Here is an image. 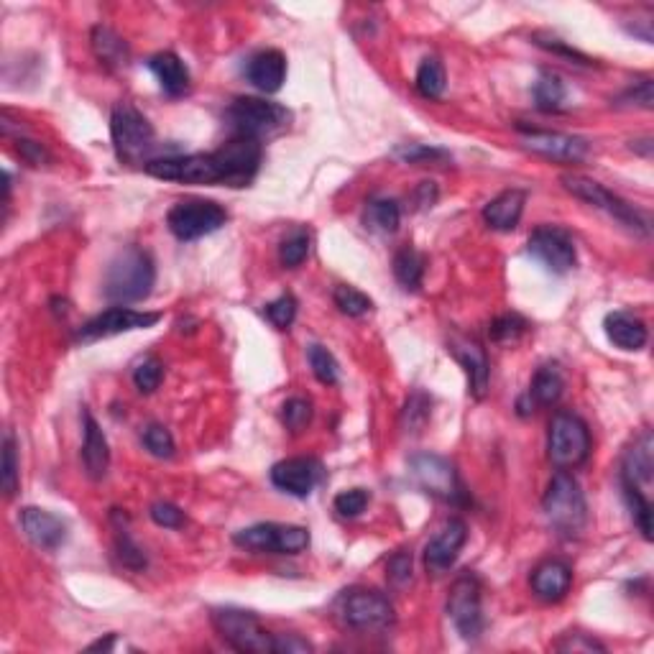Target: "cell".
<instances>
[{"label": "cell", "mask_w": 654, "mask_h": 654, "mask_svg": "<svg viewBox=\"0 0 654 654\" xmlns=\"http://www.w3.org/2000/svg\"><path fill=\"white\" fill-rule=\"evenodd\" d=\"M264 161V146L256 138L233 136L228 144L210 154L161 156L146 161V174L164 182L182 184H225V187H248L256 179Z\"/></svg>", "instance_id": "obj_1"}, {"label": "cell", "mask_w": 654, "mask_h": 654, "mask_svg": "<svg viewBox=\"0 0 654 654\" xmlns=\"http://www.w3.org/2000/svg\"><path fill=\"white\" fill-rule=\"evenodd\" d=\"M156 284V266L144 248H123L108 264L103 279V294L118 305H133L151 294Z\"/></svg>", "instance_id": "obj_2"}, {"label": "cell", "mask_w": 654, "mask_h": 654, "mask_svg": "<svg viewBox=\"0 0 654 654\" xmlns=\"http://www.w3.org/2000/svg\"><path fill=\"white\" fill-rule=\"evenodd\" d=\"M542 509H545V517L552 524V529H557L563 537H578L588 522L583 488L575 481L573 473L560 471V468H557L550 486H547Z\"/></svg>", "instance_id": "obj_3"}, {"label": "cell", "mask_w": 654, "mask_h": 654, "mask_svg": "<svg viewBox=\"0 0 654 654\" xmlns=\"http://www.w3.org/2000/svg\"><path fill=\"white\" fill-rule=\"evenodd\" d=\"M110 138H113L115 156L123 164H141L156 146L154 126L144 113L131 103H118L110 115Z\"/></svg>", "instance_id": "obj_4"}, {"label": "cell", "mask_w": 654, "mask_h": 654, "mask_svg": "<svg viewBox=\"0 0 654 654\" xmlns=\"http://www.w3.org/2000/svg\"><path fill=\"white\" fill-rule=\"evenodd\" d=\"M225 118H228L230 128L236 131V136L264 141V138L287 131L292 113L284 105L269 103V100L236 98L225 110Z\"/></svg>", "instance_id": "obj_5"}, {"label": "cell", "mask_w": 654, "mask_h": 654, "mask_svg": "<svg viewBox=\"0 0 654 654\" xmlns=\"http://www.w3.org/2000/svg\"><path fill=\"white\" fill-rule=\"evenodd\" d=\"M547 455L552 465L560 471L578 468L591 455V432L578 414L557 412L550 419V432H547Z\"/></svg>", "instance_id": "obj_6"}, {"label": "cell", "mask_w": 654, "mask_h": 654, "mask_svg": "<svg viewBox=\"0 0 654 654\" xmlns=\"http://www.w3.org/2000/svg\"><path fill=\"white\" fill-rule=\"evenodd\" d=\"M338 616L356 632H386L394 624V603L373 588H350L338 598Z\"/></svg>", "instance_id": "obj_7"}, {"label": "cell", "mask_w": 654, "mask_h": 654, "mask_svg": "<svg viewBox=\"0 0 654 654\" xmlns=\"http://www.w3.org/2000/svg\"><path fill=\"white\" fill-rule=\"evenodd\" d=\"M560 182H563V187L573 197L588 202V205L601 210V213H606L609 218H614L616 223L626 225V228L634 230V233L649 236V220L639 213L637 207L629 205L626 200H621V197L614 195L611 190H606V187L598 184L596 179H588L583 177V174H563Z\"/></svg>", "instance_id": "obj_8"}, {"label": "cell", "mask_w": 654, "mask_h": 654, "mask_svg": "<svg viewBox=\"0 0 654 654\" xmlns=\"http://www.w3.org/2000/svg\"><path fill=\"white\" fill-rule=\"evenodd\" d=\"M213 626L225 644L243 654H274V634L266 632L261 621L243 609H215Z\"/></svg>", "instance_id": "obj_9"}, {"label": "cell", "mask_w": 654, "mask_h": 654, "mask_svg": "<svg viewBox=\"0 0 654 654\" xmlns=\"http://www.w3.org/2000/svg\"><path fill=\"white\" fill-rule=\"evenodd\" d=\"M233 542L248 552H264V555H299L310 547V532L297 524L264 522L241 529L233 534Z\"/></svg>", "instance_id": "obj_10"}, {"label": "cell", "mask_w": 654, "mask_h": 654, "mask_svg": "<svg viewBox=\"0 0 654 654\" xmlns=\"http://www.w3.org/2000/svg\"><path fill=\"white\" fill-rule=\"evenodd\" d=\"M409 476L414 478L425 494L435 496L448 504H460L465 499L463 483H460L458 471L448 458L435 453H417L409 458Z\"/></svg>", "instance_id": "obj_11"}, {"label": "cell", "mask_w": 654, "mask_h": 654, "mask_svg": "<svg viewBox=\"0 0 654 654\" xmlns=\"http://www.w3.org/2000/svg\"><path fill=\"white\" fill-rule=\"evenodd\" d=\"M228 223L225 207L213 200H182L169 210L167 225L179 241H197Z\"/></svg>", "instance_id": "obj_12"}, {"label": "cell", "mask_w": 654, "mask_h": 654, "mask_svg": "<svg viewBox=\"0 0 654 654\" xmlns=\"http://www.w3.org/2000/svg\"><path fill=\"white\" fill-rule=\"evenodd\" d=\"M448 616L455 624L458 634L468 642H476L483 634V606H481V580L473 573H463L448 596Z\"/></svg>", "instance_id": "obj_13"}, {"label": "cell", "mask_w": 654, "mask_h": 654, "mask_svg": "<svg viewBox=\"0 0 654 654\" xmlns=\"http://www.w3.org/2000/svg\"><path fill=\"white\" fill-rule=\"evenodd\" d=\"M161 320L159 312H138L131 307H110V310L100 312L92 320L77 330V340L80 343H95V340L113 338V335L131 333V330H149Z\"/></svg>", "instance_id": "obj_14"}, {"label": "cell", "mask_w": 654, "mask_h": 654, "mask_svg": "<svg viewBox=\"0 0 654 654\" xmlns=\"http://www.w3.org/2000/svg\"><path fill=\"white\" fill-rule=\"evenodd\" d=\"M517 131L522 136L524 149L545 156L550 161H560V164H580L591 151L586 138L570 136V133L542 131V128L522 126V123L517 126Z\"/></svg>", "instance_id": "obj_15"}, {"label": "cell", "mask_w": 654, "mask_h": 654, "mask_svg": "<svg viewBox=\"0 0 654 654\" xmlns=\"http://www.w3.org/2000/svg\"><path fill=\"white\" fill-rule=\"evenodd\" d=\"M529 256L540 261L552 274H568L578 264V253H575L573 238L565 233L563 228L555 225H542L529 236Z\"/></svg>", "instance_id": "obj_16"}, {"label": "cell", "mask_w": 654, "mask_h": 654, "mask_svg": "<svg viewBox=\"0 0 654 654\" xmlns=\"http://www.w3.org/2000/svg\"><path fill=\"white\" fill-rule=\"evenodd\" d=\"M322 481V463L315 458H287L271 468V483L297 499H307Z\"/></svg>", "instance_id": "obj_17"}, {"label": "cell", "mask_w": 654, "mask_h": 654, "mask_svg": "<svg viewBox=\"0 0 654 654\" xmlns=\"http://www.w3.org/2000/svg\"><path fill=\"white\" fill-rule=\"evenodd\" d=\"M465 542H468V527H465L463 519H448L445 527L427 542L425 568L430 570L432 575L448 573L455 565V560H458Z\"/></svg>", "instance_id": "obj_18"}, {"label": "cell", "mask_w": 654, "mask_h": 654, "mask_svg": "<svg viewBox=\"0 0 654 654\" xmlns=\"http://www.w3.org/2000/svg\"><path fill=\"white\" fill-rule=\"evenodd\" d=\"M18 522H21L23 534H26L39 550H59L69 537L67 522H64L62 517H57V514H52V511L39 509V506H26V509H21Z\"/></svg>", "instance_id": "obj_19"}, {"label": "cell", "mask_w": 654, "mask_h": 654, "mask_svg": "<svg viewBox=\"0 0 654 654\" xmlns=\"http://www.w3.org/2000/svg\"><path fill=\"white\" fill-rule=\"evenodd\" d=\"M529 583H532L534 596L547 603H557L568 596L570 586H573V570L565 560L550 557V560H545L532 570Z\"/></svg>", "instance_id": "obj_20"}, {"label": "cell", "mask_w": 654, "mask_h": 654, "mask_svg": "<svg viewBox=\"0 0 654 654\" xmlns=\"http://www.w3.org/2000/svg\"><path fill=\"white\" fill-rule=\"evenodd\" d=\"M246 80L256 90L274 95L282 90L287 80V57L279 49H264V52L253 54L246 64Z\"/></svg>", "instance_id": "obj_21"}, {"label": "cell", "mask_w": 654, "mask_h": 654, "mask_svg": "<svg viewBox=\"0 0 654 654\" xmlns=\"http://www.w3.org/2000/svg\"><path fill=\"white\" fill-rule=\"evenodd\" d=\"M450 350H453V356L458 358V363L465 368V373H468V386H471L468 391H471L473 399H483L488 391V376H491L488 356L483 345L476 343V340L460 338L453 340Z\"/></svg>", "instance_id": "obj_22"}, {"label": "cell", "mask_w": 654, "mask_h": 654, "mask_svg": "<svg viewBox=\"0 0 654 654\" xmlns=\"http://www.w3.org/2000/svg\"><path fill=\"white\" fill-rule=\"evenodd\" d=\"M524 205H527V192L524 190L501 192L483 207V223L491 230H499V233H511L522 220Z\"/></svg>", "instance_id": "obj_23"}, {"label": "cell", "mask_w": 654, "mask_h": 654, "mask_svg": "<svg viewBox=\"0 0 654 654\" xmlns=\"http://www.w3.org/2000/svg\"><path fill=\"white\" fill-rule=\"evenodd\" d=\"M654 476V437L644 430L634 440V445L626 450L624 463H621V481L634 483V486H649Z\"/></svg>", "instance_id": "obj_24"}, {"label": "cell", "mask_w": 654, "mask_h": 654, "mask_svg": "<svg viewBox=\"0 0 654 654\" xmlns=\"http://www.w3.org/2000/svg\"><path fill=\"white\" fill-rule=\"evenodd\" d=\"M82 427H85V445H82V460H85V471L92 481H100L108 473L110 465V450L108 440H105L103 430H100L98 419L90 412H82Z\"/></svg>", "instance_id": "obj_25"}, {"label": "cell", "mask_w": 654, "mask_h": 654, "mask_svg": "<svg viewBox=\"0 0 654 654\" xmlns=\"http://www.w3.org/2000/svg\"><path fill=\"white\" fill-rule=\"evenodd\" d=\"M603 330L611 343L621 350H642L649 340V330L632 312H611L603 320Z\"/></svg>", "instance_id": "obj_26"}, {"label": "cell", "mask_w": 654, "mask_h": 654, "mask_svg": "<svg viewBox=\"0 0 654 654\" xmlns=\"http://www.w3.org/2000/svg\"><path fill=\"white\" fill-rule=\"evenodd\" d=\"M149 69L169 98H182L190 90V69L174 52H159L149 59Z\"/></svg>", "instance_id": "obj_27"}, {"label": "cell", "mask_w": 654, "mask_h": 654, "mask_svg": "<svg viewBox=\"0 0 654 654\" xmlns=\"http://www.w3.org/2000/svg\"><path fill=\"white\" fill-rule=\"evenodd\" d=\"M90 44L98 62L108 69H123L131 59V49H128L126 39L115 34L110 26H95L90 34Z\"/></svg>", "instance_id": "obj_28"}, {"label": "cell", "mask_w": 654, "mask_h": 654, "mask_svg": "<svg viewBox=\"0 0 654 654\" xmlns=\"http://www.w3.org/2000/svg\"><path fill=\"white\" fill-rule=\"evenodd\" d=\"M563 391H565V376L563 371H560V366H555V363H545V366H540L537 368V373H534L527 396L532 399V404H537V407H552V404L560 402Z\"/></svg>", "instance_id": "obj_29"}, {"label": "cell", "mask_w": 654, "mask_h": 654, "mask_svg": "<svg viewBox=\"0 0 654 654\" xmlns=\"http://www.w3.org/2000/svg\"><path fill=\"white\" fill-rule=\"evenodd\" d=\"M394 276L396 282L402 284V289L407 292H414L422 284V276H425V256L412 246H404L402 251L394 256Z\"/></svg>", "instance_id": "obj_30"}, {"label": "cell", "mask_w": 654, "mask_h": 654, "mask_svg": "<svg viewBox=\"0 0 654 654\" xmlns=\"http://www.w3.org/2000/svg\"><path fill=\"white\" fill-rule=\"evenodd\" d=\"M402 223V207L396 200H386V197H376L368 202L366 207V225L379 233H396Z\"/></svg>", "instance_id": "obj_31"}, {"label": "cell", "mask_w": 654, "mask_h": 654, "mask_svg": "<svg viewBox=\"0 0 654 654\" xmlns=\"http://www.w3.org/2000/svg\"><path fill=\"white\" fill-rule=\"evenodd\" d=\"M565 98H568L565 82L563 77L555 75V72H542L540 80L534 82V103H537L540 110H545V113L563 108Z\"/></svg>", "instance_id": "obj_32"}, {"label": "cell", "mask_w": 654, "mask_h": 654, "mask_svg": "<svg viewBox=\"0 0 654 654\" xmlns=\"http://www.w3.org/2000/svg\"><path fill=\"white\" fill-rule=\"evenodd\" d=\"M417 90L422 98L427 100H437L442 98V92H445V85H448V80H445V67L440 64V59L435 57H427L422 59V64H419L417 69Z\"/></svg>", "instance_id": "obj_33"}, {"label": "cell", "mask_w": 654, "mask_h": 654, "mask_svg": "<svg viewBox=\"0 0 654 654\" xmlns=\"http://www.w3.org/2000/svg\"><path fill=\"white\" fill-rule=\"evenodd\" d=\"M621 488H624V499L629 504V511H632L634 524H637L644 540H652V504H649L642 488L634 486V483L621 481Z\"/></svg>", "instance_id": "obj_34"}, {"label": "cell", "mask_w": 654, "mask_h": 654, "mask_svg": "<svg viewBox=\"0 0 654 654\" xmlns=\"http://www.w3.org/2000/svg\"><path fill=\"white\" fill-rule=\"evenodd\" d=\"M115 522V550H118V557H121V563L126 565L128 570H144L146 568V555L144 550L133 542V537L128 534V529L121 524V514L115 509L113 514Z\"/></svg>", "instance_id": "obj_35"}, {"label": "cell", "mask_w": 654, "mask_h": 654, "mask_svg": "<svg viewBox=\"0 0 654 654\" xmlns=\"http://www.w3.org/2000/svg\"><path fill=\"white\" fill-rule=\"evenodd\" d=\"M310 243L312 238L305 228L292 230L279 246V261H282L284 269H297L310 256Z\"/></svg>", "instance_id": "obj_36"}, {"label": "cell", "mask_w": 654, "mask_h": 654, "mask_svg": "<svg viewBox=\"0 0 654 654\" xmlns=\"http://www.w3.org/2000/svg\"><path fill=\"white\" fill-rule=\"evenodd\" d=\"M307 361H310L312 373H315V379L325 386H335L340 379V366L335 361V356L322 345H310L307 348Z\"/></svg>", "instance_id": "obj_37"}, {"label": "cell", "mask_w": 654, "mask_h": 654, "mask_svg": "<svg viewBox=\"0 0 654 654\" xmlns=\"http://www.w3.org/2000/svg\"><path fill=\"white\" fill-rule=\"evenodd\" d=\"M333 302H335V307H338V310L348 317H363L373 310L371 297L363 294L361 289L348 287V284H340V287H335Z\"/></svg>", "instance_id": "obj_38"}, {"label": "cell", "mask_w": 654, "mask_h": 654, "mask_svg": "<svg viewBox=\"0 0 654 654\" xmlns=\"http://www.w3.org/2000/svg\"><path fill=\"white\" fill-rule=\"evenodd\" d=\"M527 330L529 322L524 320L522 315H517V312H509V315H501L491 322L488 335H491V340H496V343H517Z\"/></svg>", "instance_id": "obj_39"}, {"label": "cell", "mask_w": 654, "mask_h": 654, "mask_svg": "<svg viewBox=\"0 0 654 654\" xmlns=\"http://www.w3.org/2000/svg\"><path fill=\"white\" fill-rule=\"evenodd\" d=\"M430 412H432L430 396L422 394V391H414V394L407 399V404H404L402 427L407 432H419V430H422V427L427 425V419H430Z\"/></svg>", "instance_id": "obj_40"}, {"label": "cell", "mask_w": 654, "mask_h": 654, "mask_svg": "<svg viewBox=\"0 0 654 654\" xmlns=\"http://www.w3.org/2000/svg\"><path fill=\"white\" fill-rule=\"evenodd\" d=\"M312 422V404L310 399H305V396H292V399H287L282 407V425L287 427L289 432H302L307 425Z\"/></svg>", "instance_id": "obj_41"}, {"label": "cell", "mask_w": 654, "mask_h": 654, "mask_svg": "<svg viewBox=\"0 0 654 654\" xmlns=\"http://www.w3.org/2000/svg\"><path fill=\"white\" fill-rule=\"evenodd\" d=\"M396 156H399L404 164H417V167H425V164H445V161H450L448 151L425 144L399 146V149H396Z\"/></svg>", "instance_id": "obj_42"}, {"label": "cell", "mask_w": 654, "mask_h": 654, "mask_svg": "<svg viewBox=\"0 0 654 654\" xmlns=\"http://www.w3.org/2000/svg\"><path fill=\"white\" fill-rule=\"evenodd\" d=\"M141 440H144V448L149 450L154 458H161V460H169L174 458V450H177V445H174V437L172 432L167 430L164 425H149L144 430V435H141Z\"/></svg>", "instance_id": "obj_43"}, {"label": "cell", "mask_w": 654, "mask_h": 654, "mask_svg": "<svg viewBox=\"0 0 654 654\" xmlns=\"http://www.w3.org/2000/svg\"><path fill=\"white\" fill-rule=\"evenodd\" d=\"M0 486H3V494H6L8 499L18 491V455H16V440H13V435H6V440H3Z\"/></svg>", "instance_id": "obj_44"}, {"label": "cell", "mask_w": 654, "mask_h": 654, "mask_svg": "<svg viewBox=\"0 0 654 654\" xmlns=\"http://www.w3.org/2000/svg\"><path fill=\"white\" fill-rule=\"evenodd\" d=\"M161 379H164V363L154 356L144 358L133 371V384L141 394H151V391L159 389Z\"/></svg>", "instance_id": "obj_45"}, {"label": "cell", "mask_w": 654, "mask_h": 654, "mask_svg": "<svg viewBox=\"0 0 654 654\" xmlns=\"http://www.w3.org/2000/svg\"><path fill=\"white\" fill-rule=\"evenodd\" d=\"M368 501H371V496H368L366 488H348V491H340L335 496L333 506L343 519H356L366 511Z\"/></svg>", "instance_id": "obj_46"}, {"label": "cell", "mask_w": 654, "mask_h": 654, "mask_svg": "<svg viewBox=\"0 0 654 654\" xmlns=\"http://www.w3.org/2000/svg\"><path fill=\"white\" fill-rule=\"evenodd\" d=\"M264 315L269 317V322L276 330H289L294 317H297V299H294L292 294H282V297L266 305Z\"/></svg>", "instance_id": "obj_47"}, {"label": "cell", "mask_w": 654, "mask_h": 654, "mask_svg": "<svg viewBox=\"0 0 654 654\" xmlns=\"http://www.w3.org/2000/svg\"><path fill=\"white\" fill-rule=\"evenodd\" d=\"M552 649L555 652H586V654H593V652H606V644H601L598 639H593L591 634H580V632H570V634H563V637L557 639L555 644H552Z\"/></svg>", "instance_id": "obj_48"}, {"label": "cell", "mask_w": 654, "mask_h": 654, "mask_svg": "<svg viewBox=\"0 0 654 654\" xmlns=\"http://www.w3.org/2000/svg\"><path fill=\"white\" fill-rule=\"evenodd\" d=\"M386 578L394 588H404L412 583V552L399 550L389 557L386 563Z\"/></svg>", "instance_id": "obj_49"}, {"label": "cell", "mask_w": 654, "mask_h": 654, "mask_svg": "<svg viewBox=\"0 0 654 654\" xmlns=\"http://www.w3.org/2000/svg\"><path fill=\"white\" fill-rule=\"evenodd\" d=\"M149 514L151 519H154V524H159V527L164 529H179L184 527V522H187L184 511L179 509V506L169 504V501H156V504L149 509Z\"/></svg>", "instance_id": "obj_50"}, {"label": "cell", "mask_w": 654, "mask_h": 654, "mask_svg": "<svg viewBox=\"0 0 654 654\" xmlns=\"http://www.w3.org/2000/svg\"><path fill=\"white\" fill-rule=\"evenodd\" d=\"M621 105H634V108H644L649 110L654 103V90H652V80H639L634 82L629 90L624 92L619 98Z\"/></svg>", "instance_id": "obj_51"}, {"label": "cell", "mask_w": 654, "mask_h": 654, "mask_svg": "<svg viewBox=\"0 0 654 654\" xmlns=\"http://www.w3.org/2000/svg\"><path fill=\"white\" fill-rule=\"evenodd\" d=\"M534 44H540L542 49H547V52L557 54V57L570 59V62H578V64H593L591 59L586 57V54L578 52V49H570V46L565 44V41H560V39H542V36H534Z\"/></svg>", "instance_id": "obj_52"}, {"label": "cell", "mask_w": 654, "mask_h": 654, "mask_svg": "<svg viewBox=\"0 0 654 654\" xmlns=\"http://www.w3.org/2000/svg\"><path fill=\"white\" fill-rule=\"evenodd\" d=\"M312 644L299 634H274V654H307Z\"/></svg>", "instance_id": "obj_53"}, {"label": "cell", "mask_w": 654, "mask_h": 654, "mask_svg": "<svg viewBox=\"0 0 654 654\" xmlns=\"http://www.w3.org/2000/svg\"><path fill=\"white\" fill-rule=\"evenodd\" d=\"M18 151H21L23 159L29 161V164H34V167H41V164L49 161L46 149L41 144H36V141H18Z\"/></svg>", "instance_id": "obj_54"}, {"label": "cell", "mask_w": 654, "mask_h": 654, "mask_svg": "<svg viewBox=\"0 0 654 654\" xmlns=\"http://www.w3.org/2000/svg\"><path fill=\"white\" fill-rule=\"evenodd\" d=\"M414 200H417L419 207H432L437 200V187L435 182H422L419 184L417 195H414Z\"/></svg>", "instance_id": "obj_55"}, {"label": "cell", "mask_w": 654, "mask_h": 654, "mask_svg": "<svg viewBox=\"0 0 654 654\" xmlns=\"http://www.w3.org/2000/svg\"><path fill=\"white\" fill-rule=\"evenodd\" d=\"M115 647V634H108L105 639H98V642H92L87 647V652H110Z\"/></svg>", "instance_id": "obj_56"}]
</instances>
